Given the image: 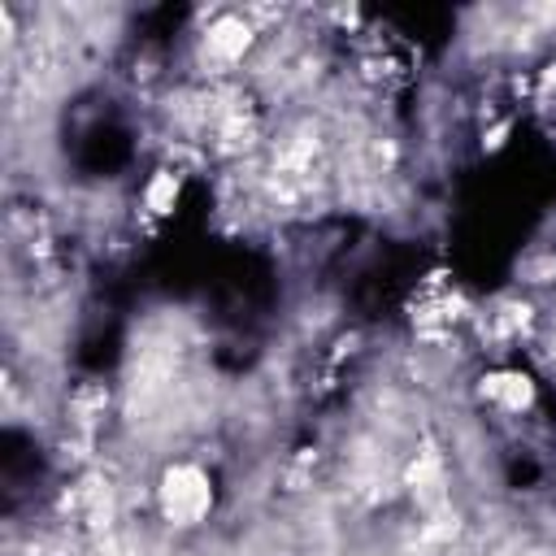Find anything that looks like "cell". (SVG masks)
Instances as JSON below:
<instances>
[{"label":"cell","mask_w":556,"mask_h":556,"mask_svg":"<svg viewBox=\"0 0 556 556\" xmlns=\"http://www.w3.org/2000/svg\"><path fill=\"white\" fill-rule=\"evenodd\" d=\"M213 508V482L195 465H174L161 478V513L174 526H195Z\"/></svg>","instance_id":"cell-1"},{"label":"cell","mask_w":556,"mask_h":556,"mask_svg":"<svg viewBox=\"0 0 556 556\" xmlns=\"http://www.w3.org/2000/svg\"><path fill=\"white\" fill-rule=\"evenodd\" d=\"M248 48H252V26L243 17L226 13V17H217L208 26V52H217L222 61H239Z\"/></svg>","instance_id":"cell-2"},{"label":"cell","mask_w":556,"mask_h":556,"mask_svg":"<svg viewBox=\"0 0 556 556\" xmlns=\"http://www.w3.org/2000/svg\"><path fill=\"white\" fill-rule=\"evenodd\" d=\"M482 391H486L491 400H500L504 408H526V404L534 400V387H530L526 374H495V378H486Z\"/></svg>","instance_id":"cell-3"},{"label":"cell","mask_w":556,"mask_h":556,"mask_svg":"<svg viewBox=\"0 0 556 556\" xmlns=\"http://www.w3.org/2000/svg\"><path fill=\"white\" fill-rule=\"evenodd\" d=\"M174 195H178V182H174V174H156V182L148 187V204H152L156 213H169Z\"/></svg>","instance_id":"cell-4"}]
</instances>
